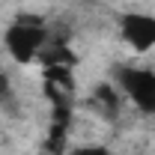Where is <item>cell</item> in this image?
<instances>
[{"label": "cell", "instance_id": "7a4b0ae2", "mask_svg": "<svg viewBox=\"0 0 155 155\" xmlns=\"http://www.w3.org/2000/svg\"><path fill=\"white\" fill-rule=\"evenodd\" d=\"M116 90L119 96H125L140 114L152 116L155 114V69L146 66H116Z\"/></svg>", "mask_w": 155, "mask_h": 155}, {"label": "cell", "instance_id": "3957f363", "mask_svg": "<svg viewBox=\"0 0 155 155\" xmlns=\"http://www.w3.org/2000/svg\"><path fill=\"white\" fill-rule=\"evenodd\" d=\"M116 27H119V39H122L134 54L155 51V12L125 9V12H119Z\"/></svg>", "mask_w": 155, "mask_h": 155}, {"label": "cell", "instance_id": "277c9868", "mask_svg": "<svg viewBox=\"0 0 155 155\" xmlns=\"http://www.w3.org/2000/svg\"><path fill=\"white\" fill-rule=\"evenodd\" d=\"M69 155H114V152L101 143H84V146H75Z\"/></svg>", "mask_w": 155, "mask_h": 155}, {"label": "cell", "instance_id": "5b68a950", "mask_svg": "<svg viewBox=\"0 0 155 155\" xmlns=\"http://www.w3.org/2000/svg\"><path fill=\"white\" fill-rule=\"evenodd\" d=\"M9 93H12V84H9V78L0 72V98H6Z\"/></svg>", "mask_w": 155, "mask_h": 155}, {"label": "cell", "instance_id": "6da1fadb", "mask_svg": "<svg viewBox=\"0 0 155 155\" xmlns=\"http://www.w3.org/2000/svg\"><path fill=\"white\" fill-rule=\"evenodd\" d=\"M45 42H48V27L39 18H33V15L15 18L6 27V33H3V45H6L9 57L15 60L18 66H30L42 54Z\"/></svg>", "mask_w": 155, "mask_h": 155}]
</instances>
